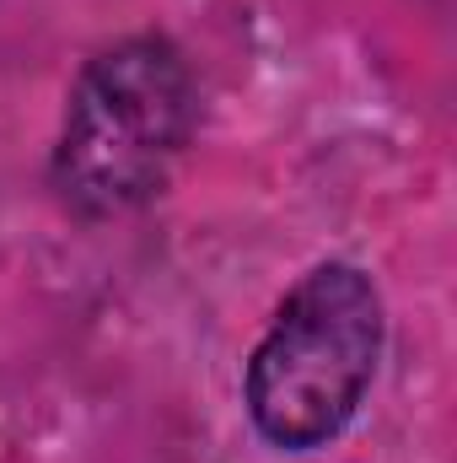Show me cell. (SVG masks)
<instances>
[{
  "mask_svg": "<svg viewBox=\"0 0 457 463\" xmlns=\"http://www.w3.org/2000/svg\"><path fill=\"white\" fill-rule=\"evenodd\" d=\"M382 355V297L355 264H318L280 302L247 361V415L264 442L312 453L360 410Z\"/></svg>",
  "mask_w": 457,
  "mask_h": 463,
  "instance_id": "6da1fadb",
  "label": "cell"
},
{
  "mask_svg": "<svg viewBox=\"0 0 457 463\" xmlns=\"http://www.w3.org/2000/svg\"><path fill=\"white\" fill-rule=\"evenodd\" d=\"M194 129V81L167 38H124L98 54L65 114L54 156L60 189L81 216H118L156 194Z\"/></svg>",
  "mask_w": 457,
  "mask_h": 463,
  "instance_id": "7a4b0ae2",
  "label": "cell"
}]
</instances>
